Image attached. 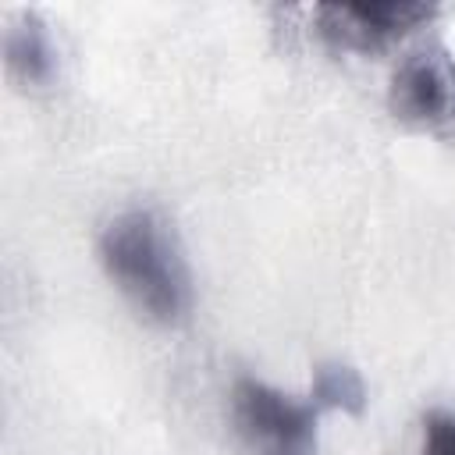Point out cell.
<instances>
[{"mask_svg":"<svg viewBox=\"0 0 455 455\" xmlns=\"http://www.w3.org/2000/svg\"><path fill=\"white\" fill-rule=\"evenodd\" d=\"M423 455H455V412H430L427 416Z\"/></svg>","mask_w":455,"mask_h":455,"instance_id":"obj_7","label":"cell"},{"mask_svg":"<svg viewBox=\"0 0 455 455\" xmlns=\"http://www.w3.org/2000/svg\"><path fill=\"white\" fill-rule=\"evenodd\" d=\"M387 107L402 124L437 128L455 110V60L441 43L416 46L402 57L387 85Z\"/></svg>","mask_w":455,"mask_h":455,"instance_id":"obj_3","label":"cell"},{"mask_svg":"<svg viewBox=\"0 0 455 455\" xmlns=\"http://www.w3.org/2000/svg\"><path fill=\"white\" fill-rule=\"evenodd\" d=\"M231 416L242 441L256 455H316V402H299L263 380L238 377L231 387Z\"/></svg>","mask_w":455,"mask_h":455,"instance_id":"obj_2","label":"cell"},{"mask_svg":"<svg viewBox=\"0 0 455 455\" xmlns=\"http://www.w3.org/2000/svg\"><path fill=\"white\" fill-rule=\"evenodd\" d=\"M107 277L149 320L174 327L192 309V277L174 231L153 210H124L100 235Z\"/></svg>","mask_w":455,"mask_h":455,"instance_id":"obj_1","label":"cell"},{"mask_svg":"<svg viewBox=\"0 0 455 455\" xmlns=\"http://www.w3.org/2000/svg\"><path fill=\"white\" fill-rule=\"evenodd\" d=\"M437 14L434 4L387 0V4H323L316 11V25L327 46L352 53L387 50L405 32L419 28Z\"/></svg>","mask_w":455,"mask_h":455,"instance_id":"obj_4","label":"cell"},{"mask_svg":"<svg viewBox=\"0 0 455 455\" xmlns=\"http://www.w3.org/2000/svg\"><path fill=\"white\" fill-rule=\"evenodd\" d=\"M4 57H7L11 75L21 82L39 85L53 75V46L36 14H25L21 21L11 25L7 39H4Z\"/></svg>","mask_w":455,"mask_h":455,"instance_id":"obj_5","label":"cell"},{"mask_svg":"<svg viewBox=\"0 0 455 455\" xmlns=\"http://www.w3.org/2000/svg\"><path fill=\"white\" fill-rule=\"evenodd\" d=\"M320 412H348V416H363L366 409V384L359 377V370L345 366V363H320L313 373V395Z\"/></svg>","mask_w":455,"mask_h":455,"instance_id":"obj_6","label":"cell"}]
</instances>
